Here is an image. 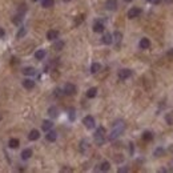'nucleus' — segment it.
Segmentation results:
<instances>
[{
	"label": "nucleus",
	"mask_w": 173,
	"mask_h": 173,
	"mask_svg": "<svg viewBox=\"0 0 173 173\" xmlns=\"http://www.w3.org/2000/svg\"><path fill=\"white\" fill-rule=\"evenodd\" d=\"M47 39L51 40V42H55L59 39V31H56V29H49L47 32Z\"/></svg>",
	"instance_id": "nucleus-7"
},
{
	"label": "nucleus",
	"mask_w": 173,
	"mask_h": 173,
	"mask_svg": "<svg viewBox=\"0 0 173 173\" xmlns=\"http://www.w3.org/2000/svg\"><path fill=\"white\" fill-rule=\"evenodd\" d=\"M112 36H113V42H116V44L120 45L121 40H123V33H121V32H119V31H116L113 35H112Z\"/></svg>",
	"instance_id": "nucleus-19"
},
{
	"label": "nucleus",
	"mask_w": 173,
	"mask_h": 173,
	"mask_svg": "<svg viewBox=\"0 0 173 173\" xmlns=\"http://www.w3.org/2000/svg\"><path fill=\"white\" fill-rule=\"evenodd\" d=\"M48 114L51 116V117H57L59 116V111H57V108L56 107H49L48 108Z\"/></svg>",
	"instance_id": "nucleus-24"
},
{
	"label": "nucleus",
	"mask_w": 173,
	"mask_h": 173,
	"mask_svg": "<svg viewBox=\"0 0 173 173\" xmlns=\"http://www.w3.org/2000/svg\"><path fill=\"white\" fill-rule=\"evenodd\" d=\"M96 95H97V88H95V86H92V88H89L86 91V97L88 99H93V97H96Z\"/></svg>",
	"instance_id": "nucleus-21"
},
{
	"label": "nucleus",
	"mask_w": 173,
	"mask_h": 173,
	"mask_svg": "<svg viewBox=\"0 0 173 173\" xmlns=\"http://www.w3.org/2000/svg\"><path fill=\"white\" fill-rule=\"evenodd\" d=\"M39 137H40V132H39L37 129H32V131L29 132V135H28V138H29L31 141H36V140H39Z\"/></svg>",
	"instance_id": "nucleus-11"
},
{
	"label": "nucleus",
	"mask_w": 173,
	"mask_h": 173,
	"mask_svg": "<svg viewBox=\"0 0 173 173\" xmlns=\"http://www.w3.org/2000/svg\"><path fill=\"white\" fill-rule=\"evenodd\" d=\"M105 8L108 11H116L117 10V0H107L105 1Z\"/></svg>",
	"instance_id": "nucleus-8"
},
{
	"label": "nucleus",
	"mask_w": 173,
	"mask_h": 173,
	"mask_svg": "<svg viewBox=\"0 0 173 173\" xmlns=\"http://www.w3.org/2000/svg\"><path fill=\"white\" fill-rule=\"evenodd\" d=\"M75 112H76V111H75L73 108H71V109L68 111V117H69V120H71V121H73L75 119H76V114H75Z\"/></svg>",
	"instance_id": "nucleus-31"
},
{
	"label": "nucleus",
	"mask_w": 173,
	"mask_h": 173,
	"mask_svg": "<svg viewBox=\"0 0 173 173\" xmlns=\"http://www.w3.org/2000/svg\"><path fill=\"white\" fill-rule=\"evenodd\" d=\"M83 124L85 125V128L88 129H93L96 127V123H95V119L92 116H85L83 119Z\"/></svg>",
	"instance_id": "nucleus-4"
},
{
	"label": "nucleus",
	"mask_w": 173,
	"mask_h": 173,
	"mask_svg": "<svg viewBox=\"0 0 173 173\" xmlns=\"http://www.w3.org/2000/svg\"><path fill=\"white\" fill-rule=\"evenodd\" d=\"M100 69H101V64H99V63H93V64L91 65V73H97Z\"/></svg>",
	"instance_id": "nucleus-27"
},
{
	"label": "nucleus",
	"mask_w": 173,
	"mask_h": 173,
	"mask_svg": "<svg viewBox=\"0 0 173 173\" xmlns=\"http://www.w3.org/2000/svg\"><path fill=\"white\" fill-rule=\"evenodd\" d=\"M63 1H65V3H69V1H71V0H63Z\"/></svg>",
	"instance_id": "nucleus-38"
},
{
	"label": "nucleus",
	"mask_w": 173,
	"mask_h": 173,
	"mask_svg": "<svg viewBox=\"0 0 173 173\" xmlns=\"http://www.w3.org/2000/svg\"><path fill=\"white\" fill-rule=\"evenodd\" d=\"M101 42L105 45L112 44V43H113V36H112V33H105L103 37H101Z\"/></svg>",
	"instance_id": "nucleus-10"
},
{
	"label": "nucleus",
	"mask_w": 173,
	"mask_h": 173,
	"mask_svg": "<svg viewBox=\"0 0 173 173\" xmlns=\"http://www.w3.org/2000/svg\"><path fill=\"white\" fill-rule=\"evenodd\" d=\"M141 8H137V7H133L128 11V19H135V17H138L141 15Z\"/></svg>",
	"instance_id": "nucleus-6"
},
{
	"label": "nucleus",
	"mask_w": 173,
	"mask_h": 173,
	"mask_svg": "<svg viewBox=\"0 0 173 173\" xmlns=\"http://www.w3.org/2000/svg\"><path fill=\"white\" fill-rule=\"evenodd\" d=\"M23 86H24L25 89H32V88H35V81L31 79H25L23 81Z\"/></svg>",
	"instance_id": "nucleus-14"
},
{
	"label": "nucleus",
	"mask_w": 173,
	"mask_h": 173,
	"mask_svg": "<svg viewBox=\"0 0 173 173\" xmlns=\"http://www.w3.org/2000/svg\"><path fill=\"white\" fill-rule=\"evenodd\" d=\"M45 55H47V52H45L44 49H37V51L35 52V57H36V60H43L45 57Z\"/></svg>",
	"instance_id": "nucleus-18"
},
{
	"label": "nucleus",
	"mask_w": 173,
	"mask_h": 173,
	"mask_svg": "<svg viewBox=\"0 0 173 173\" xmlns=\"http://www.w3.org/2000/svg\"><path fill=\"white\" fill-rule=\"evenodd\" d=\"M125 1H127V3H131V1H133V0H125Z\"/></svg>",
	"instance_id": "nucleus-37"
},
{
	"label": "nucleus",
	"mask_w": 173,
	"mask_h": 173,
	"mask_svg": "<svg viewBox=\"0 0 173 173\" xmlns=\"http://www.w3.org/2000/svg\"><path fill=\"white\" fill-rule=\"evenodd\" d=\"M23 73L25 76H33V75H36V71H35L33 67H27V68L23 69Z\"/></svg>",
	"instance_id": "nucleus-20"
},
{
	"label": "nucleus",
	"mask_w": 173,
	"mask_h": 173,
	"mask_svg": "<svg viewBox=\"0 0 173 173\" xmlns=\"http://www.w3.org/2000/svg\"><path fill=\"white\" fill-rule=\"evenodd\" d=\"M109 168H111V163H109V161H103V163L99 165V170H101V172H108Z\"/></svg>",
	"instance_id": "nucleus-16"
},
{
	"label": "nucleus",
	"mask_w": 173,
	"mask_h": 173,
	"mask_svg": "<svg viewBox=\"0 0 173 173\" xmlns=\"http://www.w3.org/2000/svg\"><path fill=\"white\" fill-rule=\"evenodd\" d=\"M52 127H53V123H52L51 120H44L43 121V125H42V128L44 132H48L49 129H52Z\"/></svg>",
	"instance_id": "nucleus-15"
},
{
	"label": "nucleus",
	"mask_w": 173,
	"mask_h": 173,
	"mask_svg": "<svg viewBox=\"0 0 173 173\" xmlns=\"http://www.w3.org/2000/svg\"><path fill=\"white\" fill-rule=\"evenodd\" d=\"M148 1H149V3H151V0H148Z\"/></svg>",
	"instance_id": "nucleus-40"
},
{
	"label": "nucleus",
	"mask_w": 173,
	"mask_h": 173,
	"mask_svg": "<svg viewBox=\"0 0 173 173\" xmlns=\"http://www.w3.org/2000/svg\"><path fill=\"white\" fill-rule=\"evenodd\" d=\"M142 140H145V141H152L153 140V133L151 131H145L142 133Z\"/></svg>",
	"instance_id": "nucleus-25"
},
{
	"label": "nucleus",
	"mask_w": 173,
	"mask_h": 173,
	"mask_svg": "<svg viewBox=\"0 0 173 173\" xmlns=\"http://www.w3.org/2000/svg\"><path fill=\"white\" fill-rule=\"evenodd\" d=\"M165 3H168V4H169V3H173V0H165Z\"/></svg>",
	"instance_id": "nucleus-36"
},
{
	"label": "nucleus",
	"mask_w": 173,
	"mask_h": 173,
	"mask_svg": "<svg viewBox=\"0 0 173 173\" xmlns=\"http://www.w3.org/2000/svg\"><path fill=\"white\" fill-rule=\"evenodd\" d=\"M32 1H37V0H32Z\"/></svg>",
	"instance_id": "nucleus-39"
},
{
	"label": "nucleus",
	"mask_w": 173,
	"mask_h": 173,
	"mask_svg": "<svg viewBox=\"0 0 173 173\" xmlns=\"http://www.w3.org/2000/svg\"><path fill=\"white\" fill-rule=\"evenodd\" d=\"M86 148H88V141H86V140H83V141L80 142V151L84 152Z\"/></svg>",
	"instance_id": "nucleus-32"
},
{
	"label": "nucleus",
	"mask_w": 173,
	"mask_h": 173,
	"mask_svg": "<svg viewBox=\"0 0 173 173\" xmlns=\"http://www.w3.org/2000/svg\"><path fill=\"white\" fill-rule=\"evenodd\" d=\"M21 21H23V12H21V14H19V15H16V16L14 17V20H12V23H14V24H20Z\"/></svg>",
	"instance_id": "nucleus-30"
},
{
	"label": "nucleus",
	"mask_w": 173,
	"mask_h": 173,
	"mask_svg": "<svg viewBox=\"0 0 173 173\" xmlns=\"http://www.w3.org/2000/svg\"><path fill=\"white\" fill-rule=\"evenodd\" d=\"M132 76V71L128 68H124V69H120L119 71V79L120 80H127Z\"/></svg>",
	"instance_id": "nucleus-5"
},
{
	"label": "nucleus",
	"mask_w": 173,
	"mask_h": 173,
	"mask_svg": "<svg viewBox=\"0 0 173 173\" xmlns=\"http://www.w3.org/2000/svg\"><path fill=\"white\" fill-rule=\"evenodd\" d=\"M64 45H65V43L63 42V40H57V42L53 43V49L55 51H61L64 48Z\"/></svg>",
	"instance_id": "nucleus-22"
},
{
	"label": "nucleus",
	"mask_w": 173,
	"mask_h": 173,
	"mask_svg": "<svg viewBox=\"0 0 173 173\" xmlns=\"http://www.w3.org/2000/svg\"><path fill=\"white\" fill-rule=\"evenodd\" d=\"M76 85L75 84H71V83H67L64 85V89H63V93L67 95V96H72V95L76 93Z\"/></svg>",
	"instance_id": "nucleus-3"
},
{
	"label": "nucleus",
	"mask_w": 173,
	"mask_h": 173,
	"mask_svg": "<svg viewBox=\"0 0 173 173\" xmlns=\"http://www.w3.org/2000/svg\"><path fill=\"white\" fill-rule=\"evenodd\" d=\"M153 155H155L156 157H163V156L165 155V149L161 148V146H159V148H156V149H155Z\"/></svg>",
	"instance_id": "nucleus-26"
},
{
	"label": "nucleus",
	"mask_w": 173,
	"mask_h": 173,
	"mask_svg": "<svg viewBox=\"0 0 173 173\" xmlns=\"http://www.w3.org/2000/svg\"><path fill=\"white\" fill-rule=\"evenodd\" d=\"M8 145H10V148L16 149V148H19V145H20V141H19L17 138H11L10 141H8Z\"/></svg>",
	"instance_id": "nucleus-23"
},
{
	"label": "nucleus",
	"mask_w": 173,
	"mask_h": 173,
	"mask_svg": "<svg viewBox=\"0 0 173 173\" xmlns=\"http://www.w3.org/2000/svg\"><path fill=\"white\" fill-rule=\"evenodd\" d=\"M138 45H140L141 49H148L149 47H151V42H149V39L142 37L141 40H140V43H138Z\"/></svg>",
	"instance_id": "nucleus-12"
},
{
	"label": "nucleus",
	"mask_w": 173,
	"mask_h": 173,
	"mask_svg": "<svg viewBox=\"0 0 173 173\" xmlns=\"http://www.w3.org/2000/svg\"><path fill=\"white\" fill-rule=\"evenodd\" d=\"M53 4H55L53 0H42V5L44 8H52L53 7Z\"/></svg>",
	"instance_id": "nucleus-28"
},
{
	"label": "nucleus",
	"mask_w": 173,
	"mask_h": 173,
	"mask_svg": "<svg viewBox=\"0 0 173 173\" xmlns=\"http://www.w3.org/2000/svg\"><path fill=\"white\" fill-rule=\"evenodd\" d=\"M125 129V124L123 120H117L113 124V129H112L111 135H109V140H116L120 135H123V132Z\"/></svg>",
	"instance_id": "nucleus-1"
},
{
	"label": "nucleus",
	"mask_w": 173,
	"mask_h": 173,
	"mask_svg": "<svg viewBox=\"0 0 173 173\" xmlns=\"http://www.w3.org/2000/svg\"><path fill=\"white\" fill-rule=\"evenodd\" d=\"M95 142H96L97 145H103L104 142H105V128L104 127H99L95 132Z\"/></svg>",
	"instance_id": "nucleus-2"
},
{
	"label": "nucleus",
	"mask_w": 173,
	"mask_h": 173,
	"mask_svg": "<svg viewBox=\"0 0 173 173\" xmlns=\"http://www.w3.org/2000/svg\"><path fill=\"white\" fill-rule=\"evenodd\" d=\"M151 3L152 4H160L161 3V0H151Z\"/></svg>",
	"instance_id": "nucleus-35"
},
{
	"label": "nucleus",
	"mask_w": 173,
	"mask_h": 173,
	"mask_svg": "<svg viewBox=\"0 0 173 173\" xmlns=\"http://www.w3.org/2000/svg\"><path fill=\"white\" fill-rule=\"evenodd\" d=\"M4 35H5V31H4L3 28H0V39L4 37Z\"/></svg>",
	"instance_id": "nucleus-34"
},
{
	"label": "nucleus",
	"mask_w": 173,
	"mask_h": 173,
	"mask_svg": "<svg viewBox=\"0 0 173 173\" xmlns=\"http://www.w3.org/2000/svg\"><path fill=\"white\" fill-rule=\"evenodd\" d=\"M119 173H123V172H128V168H119L117 170Z\"/></svg>",
	"instance_id": "nucleus-33"
},
{
	"label": "nucleus",
	"mask_w": 173,
	"mask_h": 173,
	"mask_svg": "<svg viewBox=\"0 0 173 173\" xmlns=\"http://www.w3.org/2000/svg\"><path fill=\"white\" fill-rule=\"evenodd\" d=\"M31 157H32V149L27 148L21 152V159L23 160H28V159H31Z\"/></svg>",
	"instance_id": "nucleus-17"
},
{
	"label": "nucleus",
	"mask_w": 173,
	"mask_h": 173,
	"mask_svg": "<svg viewBox=\"0 0 173 173\" xmlns=\"http://www.w3.org/2000/svg\"><path fill=\"white\" fill-rule=\"evenodd\" d=\"M25 35H27V28H25V27H21L20 29H19V32H17L16 37H17V39H21V37H24Z\"/></svg>",
	"instance_id": "nucleus-29"
},
{
	"label": "nucleus",
	"mask_w": 173,
	"mask_h": 173,
	"mask_svg": "<svg viewBox=\"0 0 173 173\" xmlns=\"http://www.w3.org/2000/svg\"><path fill=\"white\" fill-rule=\"evenodd\" d=\"M45 138H47V141L53 142V141H56V138H57V133H56L55 131L49 129V131L47 132V135H45Z\"/></svg>",
	"instance_id": "nucleus-9"
},
{
	"label": "nucleus",
	"mask_w": 173,
	"mask_h": 173,
	"mask_svg": "<svg viewBox=\"0 0 173 173\" xmlns=\"http://www.w3.org/2000/svg\"><path fill=\"white\" fill-rule=\"evenodd\" d=\"M93 31L97 32V33H101V32H104V24L101 23V21H95Z\"/></svg>",
	"instance_id": "nucleus-13"
}]
</instances>
